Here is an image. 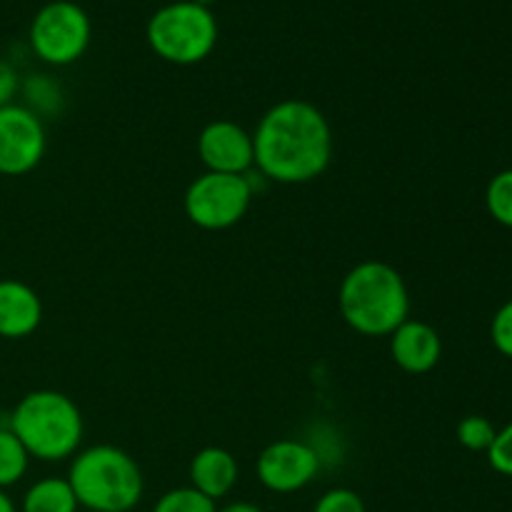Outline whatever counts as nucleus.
<instances>
[{
  "label": "nucleus",
  "mask_w": 512,
  "mask_h": 512,
  "mask_svg": "<svg viewBox=\"0 0 512 512\" xmlns=\"http://www.w3.org/2000/svg\"><path fill=\"white\" fill-rule=\"evenodd\" d=\"M255 168L265 180L303 185L320 178L333 158V130L308 100H280L253 133Z\"/></svg>",
  "instance_id": "nucleus-1"
},
{
  "label": "nucleus",
  "mask_w": 512,
  "mask_h": 512,
  "mask_svg": "<svg viewBox=\"0 0 512 512\" xmlns=\"http://www.w3.org/2000/svg\"><path fill=\"white\" fill-rule=\"evenodd\" d=\"M343 320L360 335L383 338L410 318V293L405 278L383 260L355 265L340 283Z\"/></svg>",
  "instance_id": "nucleus-2"
},
{
  "label": "nucleus",
  "mask_w": 512,
  "mask_h": 512,
  "mask_svg": "<svg viewBox=\"0 0 512 512\" xmlns=\"http://www.w3.org/2000/svg\"><path fill=\"white\" fill-rule=\"evenodd\" d=\"M8 428L23 443L30 458L58 463L83 443L85 423L75 400L58 390H33L10 410Z\"/></svg>",
  "instance_id": "nucleus-3"
},
{
  "label": "nucleus",
  "mask_w": 512,
  "mask_h": 512,
  "mask_svg": "<svg viewBox=\"0 0 512 512\" xmlns=\"http://www.w3.org/2000/svg\"><path fill=\"white\" fill-rule=\"evenodd\" d=\"M68 483L80 508L95 512H130L145 490L135 458L115 445H93L75 455Z\"/></svg>",
  "instance_id": "nucleus-4"
},
{
  "label": "nucleus",
  "mask_w": 512,
  "mask_h": 512,
  "mask_svg": "<svg viewBox=\"0 0 512 512\" xmlns=\"http://www.w3.org/2000/svg\"><path fill=\"white\" fill-rule=\"evenodd\" d=\"M145 38L158 58L173 65L203 63L218 43V20L205 5L178 0L155 10Z\"/></svg>",
  "instance_id": "nucleus-5"
},
{
  "label": "nucleus",
  "mask_w": 512,
  "mask_h": 512,
  "mask_svg": "<svg viewBox=\"0 0 512 512\" xmlns=\"http://www.w3.org/2000/svg\"><path fill=\"white\" fill-rule=\"evenodd\" d=\"M255 198L250 175L203 173L185 190L183 208L193 225L203 230H228L238 225Z\"/></svg>",
  "instance_id": "nucleus-6"
},
{
  "label": "nucleus",
  "mask_w": 512,
  "mask_h": 512,
  "mask_svg": "<svg viewBox=\"0 0 512 512\" xmlns=\"http://www.w3.org/2000/svg\"><path fill=\"white\" fill-rule=\"evenodd\" d=\"M90 18L73 0H53L35 13L30 23V48L43 63L70 65L83 58L90 45Z\"/></svg>",
  "instance_id": "nucleus-7"
},
{
  "label": "nucleus",
  "mask_w": 512,
  "mask_h": 512,
  "mask_svg": "<svg viewBox=\"0 0 512 512\" xmlns=\"http://www.w3.org/2000/svg\"><path fill=\"white\" fill-rule=\"evenodd\" d=\"M45 148V125L33 110L18 103L0 108V175H28L45 158Z\"/></svg>",
  "instance_id": "nucleus-8"
},
{
  "label": "nucleus",
  "mask_w": 512,
  "mask_h": 512,
  "mask_svg": "<svg viewBox=\"0 0 512 512\" xmlns=\"http://www.w3.org/2000/svg\"><path fill=\"white\" fill-rule=\"evenodd\" d=\"M323 460L305 440L283 438L265 445L258 458V478L270 493H298L318 478Z\"/></svg>",
  "instance_id": "nucleus-9"
},
{
  "label": "nucleus",
  "mask_w": 512,
  "mask_h": 512,
  "mask_svg": "<svg viewBox=\"0 0 512 512\" xmlns=\"http://www.w3.org/2000/svg\"><path fill=\"white\" fill-rule=\"evenodd\" d=\"M198 153L208 173L248 175L255 165L253 135L233 120H213L198 135Z\"/></svg>",
  "instance_id": "nucleus-10"
},
{
  "label": "nucleus",
  "mask_w": 512,
  "mask_h": 512,
  "mask_svg": "<svg viewBox=\"0 0 512 512\" xmlns=\"http://www.w3.org/2000/svg\"><path fill=\"white\" fill-rule=\"evenodd\" d=\"M390 355L400 370L423 375L440 363L443 343H440V335L433 325L408 318L400 328L390 333Z\"/></svg>",
  "instance_id": "nucleus-11"
},
{
  "label": "nucleus",
  "mask_w": 512,
  "mask_h": 512,
  "mask_svg": "<svg viewBox=\"0 0 512 512\" xmlns=\"http://www.w3.org/2000/svg\"><path fill=\"white\" fill-rule=\"evenodd\" d=\"M43 323L40 295L23 280H0V338L23 340Z\"/></svg>",
  "instance_id": "nucleus-12"
},
{
  "label": "nucleus",
  "mask_w": 512,
  "mask_h": 512,
  "mask_svg": "<svg viewBox=\"0 0 512 512\" xmlns=\"http://www.w3.org/2000/svg\"><path fill=\"white\" fill-rule=\"evenodd\" d=\"M238 475L240 468L235 455L218 445H210L200 450L190 463V488L203 493L205 498L220 500L238 485Z\"/></svg>",
  "instance_id": "nucleus-13"
},
{
  "label": "nucleus",
  "mask_w": 512,
  "mask_h": 512,
  "mask_svg": "<svg viewBox=\"0 0 512 512\" xmlns=\"http://www.w3.org/2000/svg\"><path fill=\"white\" fill-rule=\"evenodd\" d=\"M68 478H43L30 485L20 503V512H78Z\"/></svg>",
  "instance_id": "nucleus-14"
},
{
  "label": "nucleus",
  "mask_w": 512,
  "mask_h": 512,
  "mask_svg": "<svg viewBox=\"0 0 512 512\" xmlns=\"http://www.w3.org/2000/svg\"><path fill=\"white\" fill-rule=\"evenodd\" d=\"M30 465L28 450L23 448L13 430L0 428V490H8L25 478Z\"/></svg>",
  "instance_id": "nucleus-15"
},
{
  "label": "nucleus",
  "mask_w": 512,
  "mask_h": 512,
  "mask_svg": "<svg viewBox=\"0 0 512 512\" xmlns=\"http://www.w3.org/2000/svg\"><path fill=\"white\" fill-rule=\"evenodd\" d=\"M25 95V108L33 110L40 120L45 115H58L63 108V90L48 75H30L25 83H20Z\"/></svg>",
  "instance_id": "nucleus-16"
},
{
  "label": "nucleus",
  "mask_w": 512,
  "mask_h": 512,
  "mask_svg": "<svg viewBox=\"0 0 512 512\" xmlns=\"http://www.w3.org/2000/svg\"><path fill=\"white\" fill-rule=\"evenodd\" d=\"M485 205L495 223L512 228V168L495 175L485 190Z\"/></svg>",
  "instance_id": "nucleus-17"
},
{
  "label": "nucleus",
  "mask_w": 512,
  "mask_h": 512,
  "mask_svg": "<svg viewBox=\"0 0 512 512\" xmlns=\"http://www.w3.org/2000/svg\"><path fill=\"white\" fill-rule=\"evenodd\" d=\"M215 500L205 498L195 488H175L160 495L153 512H215Z\"/></svg>",
  "instance_id": "nucleus-18"
},
{
  "label": "nucleus",
  "mask_w": 512,
  "mask_h": 512,
  "mask_svg": "<svg viewBox=\"0 0 512 512\" xmlns=\"http://www.w3.org/2000/svg\"><path fill=\"white\" fill-rule=\"evenodd\" d=\"M495 433L498 430L493 428L488 418L483 415H470V418L460 420L458 425V440L463 448L473 450V453H488V448L493 445Z\"/></svg>",
  "instance_id": "nucleus-19"
},
{
  "label": "nucleus",
  "mask_w": 512,
  "mask_h": 512,
  "mask_svg": "<svg viewBox=\"0 0 512 512\" xmlns=\"http://www.w3.org/2000/svg\"><path fill=\"white\" fill-rule=\"evenodd\" d=\"M313 512H368L363 498L350 488H333L315 503Z\"/></svg>",
  "instance_id": "nucleus-20"
},
{
  "label": "nucleus",
  "mask_w": 512,
  "mask_h": 512,
  "mask_svg": "<svg viewBox=\"0 0 512 512\" xmlns=\"http://www.w3.org/2000/svg\"><path fill=\"white\" fill-rule=\"evenodd\" d=\"M488 463L495 473L512 478V423L495 433L493 445L488 448Z\"/></svg>",
  "instance_id": "nucleus-21"
},
{
  "label": "nucleus",
  "mask_w": 512,
  "mask_h": 512,
  "mask_svg": "<svg viewBox=\"0 0 512 512\" xmlns=\"http://www.w3.org/2000/svg\"><path fill=\"white\" fill-rule=\"evenodd\" d=\"M490 335H493L495 348H498L505 358H512V300H508V303L495 313Z\"/></svg>",
  "instance_id": "nucleus-22"
},
{
  "label": "nucleus",
  "mask_w": 512,
  "mask_h": 512,
  "mask_svg": "<svg viewBox=\"0 0 512 512\" xmlns=\"http://www.w3.org/2000/svg\"><path fill=\"white\" fill-rule=\"evenodd\" d=\"M20 93V75L8 60L0 58V108L10 105Z\"/></svg>",
  "instance_id": "nucleus-23"
},
{
  "label": "nucleus",
  "mask_w": 512,
  "mask_h": 512,
  "mask_svg": "<svg viewBox=\"0 0 512 512\" xmlns=\"http://www.w3.org/2000/svg\"><path fill=\"white\" fill-rule=\"evenodd\" d=\"M215 512H263V510L253 503H230L225 505V508H218Z\"/></svg>",
  "instance_id": "nucleus-24"
},
{
  "label": "nucleus",
  "mask_w": 512,
  "mask_h": 512,
  "mask_svg": "<svg viewBox=\"0 0 512 512\" xmlns=\"http://www.w3.org/2000/svg\"><path fill=\"white\" fill-rule=\"evenodd\" d=\"M0 512H18V508H15L13 498H10L5 490H0Z\"/></svg>",
  "instance_id": "nucleus-25"
},
{
  "label": "nucleus",
  "mask_w": 512,
  "mask_h": 512,
  "mask_svg": "<svg viewBox=\"0 0 512 512\" xmlns=\"http://www.w3.org/2000/svg\"><path fill=\"white\" fill-rule=\"evenodd\" d=\"M193 3H198V5H205V8H210V5H213V3H218V0H193Z\"/></svg>",
  "instance_id": "nucleus-26"
},
{
  "label": "nucleus",
  "mask_w": 512,
  "mask_h": 512,
  "mask_svg": "<svg viewBox=\"0 0 512 512\" xmlns=\"http://www.w3.org/2000/svg\"><path fill=\"white\" fill-rule=\"evenodd\" d=\"M88 512H95V510H88Z\"/></svg>",
  "instance_id": "nucleus-27"
}]
</instances>
